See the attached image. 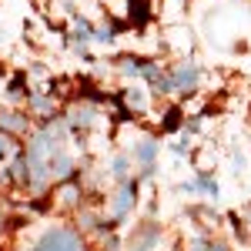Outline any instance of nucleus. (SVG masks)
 <instances>
[{"instance_id":"nucleus-13","label":"nucleus","mask_w":251,"mask_h":251,"mask_svg":"<svg viewBox=\"0 0 251 251\" xmlns=\"http://www.w3.org/2000/svg\"><path fill=\"white\" fill-rule=\"evenodd\" d=\"M7 94H10V97H20V94H24V80H14V84H10V91H7Z\"/></svg>"},{"instance_id":"nucleus-6","label":"nucleus","mask_w":251,"mask_h":251,"mask_svg":"<svg viewBox=\"0 0 251 251\" xmlns=\"http://www.w3.org/2000/svg\"><path fill=\"white\" fill-rule=\"evenodd\" d=\"M151 17V10H148V0H131V20H134L137 27H144Z\"/></svg>"},{"instance_id":"nucleus-1","label":"nucleus","mask_w":251,"mask_h":251,"mask_svg":"<svg viewBox=\"0 0 251 251\" xmlns=\"http://www.w3.org/2000/svg\"><path fill=\"white\" fill-rule=\"evenodd\" d=\"M34 251H84V241H80V234H74L71 228H50V231H44Z\"/></svg>"},{"instance_id":"nucleus-3","label":"nucleus","mask_w":251,"mask_h":251,"mask_svg":"<svg viewBox=\"0 0 251 251\" xmlns=\"http://www.w3.org/2000/svg\"><path fill=\"white\" fill-rule=\"evenodd\" d=\"M154 154H157V144H154V137H144L141 144L134 148V157L144 164V168H151V161H154Z\"/></svg>"},{"instance_id":"nucleus-8","label":"nucleus","mask_w":251,"mask_h":251,"mask_svg":"<svg viewBox=\"0 0 251 251\" xmlns=\"http://www.w3.org/2000/svg\"><path fill=\"white\" fill-rule=\"evenodd\" d=\"M177 127H181V111L171 107V111L164 114V131H177Z\"/></svg>"},{"instance_id":"nucleus-2","label":"nucleus","mask_w":251,"mask_h":251,"mask_svg":"<svg viewBox=\"0 0 251 251\" xmlns=\"http://www.w3.org/2000/svg\"><path fill=\"white\" fill-rule=\"evenodd\" d=\"M171 80H174V91H191L194 84H198V67L194 64H181L171 74Z\"/></svg>"},{"instance_id":"nucleus-5","label":"nucleus","mask_w":251,"mask_h":251,"mask_svg":"<svg viewBox=\"0 0 251 251\" xmlns=\"http://www.w3.org/2000/svg\"><path fill=\"white\" fill-rule=\"evenodd\" d=\"M0 127H3V131H10V134L27 131V117H20V114H0Z\"/></svg>"},{"instance_id":"nucleus-12","label":"nucleus","mask_w":251,"mask_h":251,"mask_svg":"<svg viewBox=\"0 0 251 251\" xmlns=\"http://www.w3.org/2000/svg\"><path fill=\"white\" fill-rule=\"evenodd\" d=\"M114 174H117V177L127 174V161H124V157H117V161H114Z\"/></svg>"},{"instance_id":"nucleus-11","label":"nucleus","mask_w":251,"mask_h":251,"mask_svg":"<svg viewBox=\"0 0 251 251\" xmlns=\"http://www.w3.org/2000/svg\"><path fill=\"white\" fill-rule=\"evenodd\" d=\"M7 154H10V137H7V134H0V161H3Z\"/></svg>"},{"instance_id":"nucleus-4","label":"nucleus","mask_w":251,"mask_h":251,"mask_svg":"<svg viewBox=\"0 0 251 251\" xmlns=\"http://www.w3.org/2000/svg\"><path fill=\"white\" fill-rule=\"evenodd\" d=\"M134 198H137V184H127V188H124V191L114 198V214H117V218L131 208V201H134Z\"/></svg>"},{"instance_id":"nucleus-9","label":"nucleus","mask_w":251,"mask_h":251,"mask_svg":"<svg viewBox=\"0 0 251 251\" xmlns=\"http://www.w3.org/2000/svg\"><path fill=\"white\" fill-rule=\"evenodd\" d=\"M91 121H94V114H91L87 107H80V111H71V124H84V127H87Z\"/></svg>"},{"instance_id":"nucleus-7","label":"nucleus","mask_w":251,"mask_h":251,"mask_svg":"<svg viewBox=\"0 0 251 251\" xmlns=\"http://www.w3.org/2000/svg\"><path fill=\"white\" fill-rule=\"evenodd\" d=\"M191 251H228V248L225 245H214L208 238H198V241H191Z\"/></svg>"},{"instance_id":"nucleus-10","label":"nucleus","mask_w":251,"mask_h":251,"mask_svg":"<svg viewBox=\"0 0 251 251\" xmlns=\"http://www.w3.org/2000/svg\"><path fill=\"white\" fill-rule=\"evenodd\" d=\"M60 201H64V204H74V201H77V191H74V181H71V184H67V188L60 191Z\"/></svg>"}]
</instances>
